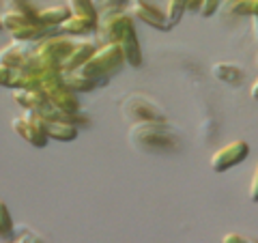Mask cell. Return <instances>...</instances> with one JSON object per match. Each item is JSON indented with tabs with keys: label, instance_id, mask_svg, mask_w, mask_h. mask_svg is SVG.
Segmentation results:
<instances>
[{
	"label": "cell",
	"instance_id": "1",
	"mask_svg": "<svg viewBox=\"0 0 258 243\" xmlns=\"http://www.w3.org/2000/svg\"><path fill=\"white\" fill-rule=\"evenodd\" d=\"M127 138L144 153H170L181 149V136L168 123H134Z\"/></svg>",
	"mask_w": 258,
	"mask_h": 243
},
{
	"label": "cell",
	"instance_id": "2",
	"mask_svg": "<svg viewBox=\"0 0 258 243\" xmlns=\"http://www.w3.org/2000/svg\"><path fill=\"white\" fill-rule=\"evenodd\" d=\"M125 65H127L125 56H123V50H120L118 43H103V45L97 47L95 54L78 71L82 76L101 80V82H108V78L118 74Z\"/></svg>",
	"mask_w": 258,
	"mask_h": 243
},
{
	"label": "cell",
	"instance_id": "3",
	"mask_svg": "<svg viewBox=\"0 0 258 243\" xmlns=\"http://www.w3.org/2000/svg\"><path fill=\"white\" fill-rule=\"evenodd\" d=\"M0 22H3V28L13 37V41L37 43L43 37H47V32L52 30V28H45L37 18H30V15L9 11V9L0 15Z\"/></svg>",
	"mask_w": 258,
	"mask_h": 243
},
{
	"label": "cell",
	"instance_id": "4",
	"mask_svg": "<svg viewBox=\"0 0 258 243\" xmlns=\"http://www.w3.org/2000/svg\"><path fill=\"white\" fill-rule=\"evenodd\" d=\"M41 91L45 93L47 101H50V108L58 110V112H67V114L80 112L78 95H76V91H71V88L64 84L62 71L45 76L43 82H41Z\"/></svg>",
	"mask_w": 258,
	"mask_h": 243
},
{
	"label": "cell",
	"instance_id": "5",
	"mask_svg": "<svg viewBox=\"0 0 258 243\" xmlns=\"http://www.w3.org/2000/svg\"><path fill=\"white\" fill-rule=\"evenodd\" d=\"M120 112L132 123H168L166 112L142 95H132L120 103Z\"/></svg>",
	"mask_w": 258,
	"mask_h": 243
},
{
	"label": "cell",
	"instance_id": "6",
	"mask_svg": "<svg viewBox=\"0 0 258 243\" xmlns=\"http://www.w3.org/2000/svg\"><path fill=\"white\" fill-rule=\"evenodd\" d=\"M11 127L22 140H26L28 144H32V147H37V149L45 147L47 140H50V138L45 136V116L39 114V112L24 110L22 116H15L11 120Z\"/></svg>",
	"mask_w": 258,
	"mask_h": 243
},
{
	"label": "cell",
	"instance_id": "7",
	"mask_svg": "<svg viewBox=\"0 0 258 243\" xmlns=\"http://www.w3.org/2000/svg\"><path fill=\"white\" fill-rule=\"evenodd\" d=\"M78 41V37H69V35H52V37H43L41 41L35 43V54L43 56V58L52 60L56 65H60L64 58L71 54V50H74V45Z\"/></svg>",
	"mask_w": 258,
	"mask_h": 243
},
{
	"label": "cell",
	"instance_id": "8",
	"mask_svg": "<svg viewBox=\"0 0 258 243\" xmlns=\"http://www.w3.org/2000/svg\"><path fill=\"white\" fill-rule=\"evenodd\" d=\"M249 155V144L245 140H232L230 144L217 149L211 155V168L215 172H226V170L239 166L241 161H245Z\"/></svg>",
	"mask_w": 258,
	"mask_h": 243
},
{
	"label": "cell",
	"instance_id": "9",
	"mask_svg": "<svg viewBox=\"0 0 258 243\" xmlns=\"http://www.w3.org/2000/svg\"><path fill=\"white\" fill-rule=\"evenodd\" d=\"M134 18L129 15L127 9H120V11H108V13H101L99 20H97V32H99L101 41L103 43H118L120 35L129 22Z\"/></svg>",
	"mask_w": 258,
	"mask_h": 243
},
{
	"label": "cell",
	"instance_id": "10",
	"mask_svg": "<svg viewBox=\"0 0 258 243\" xmlns=\"http://www.w3.org/2000/svg\"><path fill=\"white\" fill-rule=\"evenodd\" d=\"M127 11L132 18H138L144 24H149V26L157 28V30H170L172 28L170 24H168L166 11H161L159 7L149 3V0H132V3L127 5Z\"/></svg>",
	"mask_w": 258,
	"mask_h": 243
},
{
	"label": "cell",
	"instance_id": "11",
	"mask_svg": "<svg viewBox=\"0 0 258 243\" xmlns=\"http://www.w3.org/2000/svg\"><path fill=\"white\" fill-rule=\"evenodd\" d=\"M118 45L123 50V56H125V63L129 67L138 69L142 67V50H140V41H138V35H136V26H134V20L127 24L123 35L118 39Z\"/></svg>",
	"mask_w": 258,
	"mask_h": 243
},
{
	"label": "cell",
	"instance_id": "12",
	"mask_svg": "<svg viewBox=\"0 0 258 243\" xmlns=\"http://www.w3.org/2000/svg\"><path fill=\"white\" fill-rule=\"evenodd\" d=\"M32 54H35V43L13 41L11 45H5L3 50H0V65H7V67H13V69H20Z\"/></svg>",
	"mask_w": 258,
	"mask_h": 243
},
{
	"label": "cell",
	"instance_id": "13",
	"mask_svg": "<svg viewBox=\"0 0 258 243\" xmlns=\"http://www.w3.org/2000/svg\"><path fill=\"white\" fill-rule=\"evenodd\" d=\"M11 97L20 108L32 112H43L45 106L50 103L41 88H11Z\"/></svg>",
	"mask_w": 258,
	"mask_h": 243
},
{
	"label": "cell",
	"instance_id": "14",
	"mask_svg": "<svg viewBox=\"0 0 258 243\" xmlns=\"http://www.w3.org/2000/svg\"><path fill=\"white\" fill-rule=\"evenodd\" d=\"M95 50H97V45L93 41H88V39H78L71 54L62 63V71H78L95 54Z\"/></svg>",
	"mask_w": 258,
	"mask_h": 243
},
{
	"label": "cell",
	"instance_id": "15",
	"mask_svg": "<svg viewBox=\"0 0 258 243\" xmlns=\"http://www.w3.org/2000/svg\"><path fill=\"white\" fill-rule=\"evenodd\" d=\"M97 20H99V18H88V15H74V13H71L58 28H60L62 35L82 37V35H88V32L97 30Z\"/></svg>",
	"mask_w": 258,
	"mask_h": 243
},
{
	"label": "cell",
	"instance_id": "16",
	"mask_svg": "<svg viewBox=\"0 0 258 243\" xmlns=\"http://www.w3.org/2000/svg\"><path fill=\"white\" fill-rule=\"evenodd\" d=\"M45 136L50 138V140L71 142V140H76V138H78V125L64 123V120L45 118Z\"/></svg>",
	"mask_w": 258,
	"mask_h": 243
},
{
	"label": "cell",
	"instance_id": "17",
	"mask_svg": "<svg viewBox=\"0 0 258 243\" xmlns=\"http://www.w3.org/2000/svg\"><path fill=\"white\" fill-rule=\"evenodd\" d=\"M71 15L67 5H52V7H43L37 11V20L43 24L45 28H56Z\"/></svg>",
	"mask_w": 258,
	"mask_h": 243
},
{
	"label": "cell",
	"instance_id": "18",
	"mask_svg": "<svg viewBox=\"0 0 258 243\" xmlns=\"http://www.w3.org/2000/svg\"><path fill=\"white\" fill-rule=\"evenodd\" d=\"M62 80H64V84L76 93H88V91H93V88H99L106 84V82H101V80L82 76L80 71H62Z\"/></svg>",
	"mask_w": 258,
	"mask_h": 243
},
{
	"label": "cell",
	"instance_id": "19",
	"mask_svg": "<svg viewBox=\"0 0 258 243\" xmlns=\"http://www.w3.org/2000/svg\"><path fill=\"white\" fill-rule=\"evenodd\" d=\"M213 76L220 80L224 84H230V86H237L243 82V69L239 65H232V63H213Z\"/></svg>",
	"mask_w": 258,
	"mask_h": 243
},
{
	"label": "cell",
	"instance_id": "20",
	"mask_svg": "<svg viewBox=\"0 0 258 243\" xmlns=\"http://www.w3.org/2000/svg\"><path fill=\"white\" fill-rule=\"evenodd\" d=\"M13 217H11V211L7 207V202L0 198V239L3 241H11L13 239Z\"/></svg>",
	"mask_w": 258,
	"mask_h": 243
},
{
	"label": "cell",
	"instance_id": "21",
	"mask_svg": "<svg viewBox=\"0 0 258 243\" xmlns=\"http://www.w3.org/2000/svg\"><path fill=\"white\" fill-rule=\"evenodd\" d=\"M166 18L170 26H176L181 22L183 13L187 11V0H166Z\"/></svg>",
	"mask_w": 258,
	"mask_h": 243
},
{
	"label": "cell",
	"instance_id": "22",
	"mask_svg": "<svg viewBox=\"0 0 258 243\" xmlns=\"http://www.w3.org/2000/svg\"><path fill=\"white\" fill-rule=\"evenodd\" d=\"M67 7L74 15H88V18H99L93 0H67Z\"/></svg>",
	"mask_w": 258,
	"mask_h": 243
},
{
	"label": "cell",
	"instance_id": "23",
	"mask_svg": "<svg viewBox=\"0 0 258 243\" xmlns=\"http://www.w3.org/2000/svg\"><path fill=\"white\" fill-rule=\"evenodd\" d=\"M132 3V0H93L97 13H108V11H120Z\"/></svg>",
	"mask_w": 258,
	"mask_h": 243
},
{
	"label": "cell",
	"instance_id": "24",
	"mask_svg": "<svg viewBox=\"0 0 258 243\" xmlns=\"http://www.w3.org/2000/svg\"><path fill=\"white\" fill-rule=\"evenodd\" d=\"M9 11H18L24 15H30V18H37V7L32 0H9Z\"/></svg>",
	"mask_w": 258,
	"mask_h": 243
},
{
	"label": "cell",
	"instance_id": "25",
	"mask_svg": "<svg viewBox=\"0 0 258 243\" xmlns=\"http://www.w3.org/2000/svg\"><path fill=\"white\" fill-rule=\"evenodd\" d=\"M15 74H18V69L7 67V65H0V86L3 88H13Z\"/></svg>",
	"mask_w": 258,
	"mask_h": 243
},
{
	"label": "cell",
	"instance_id": "26",
	"mask_svg": "<svg viewBox=\"0 0 258 243\" xmlns=\"http://www.w3.org/2000/svg\"><path fill=\"white\" fill-rule=\"evenodd\" d=\"M11 241H13V243H43V239L39 237V234H35V232L28 230V228L18 230V234H15Z\"/></svg>",
	"mask_w": 258,
	"mask_h": 243
},
{
	"label": "cell",
	"instance_id": "27",
	"mask_svg": "<svg viewBox=\"0 0 258 243\" xmlns=\"http://www.w3.org/2000/svg\"><path fill=\"white\" fill-rule=\"evenodd\" d=\"M222 243H258V239L243 232H226L222 237Z\"/></svg>",
	"mask_w": 258,
	"mask_h": 243
},
{
	"label": "cell",
	"instance_id": "28",
	"mask_svg": "<svg viewBox=\"0 0 258 243\" xmlns=\"http://www.w3.org/2000/svg\"><path fill=\"white\" fill-rule=\"evenodd\" d=\"M222 0H203L200 3V9H198V15L200 18H211V15L220 9Z\"/></svg>",
	"mask_w": 258,
	"mask_h": 243
},
{
	"label": "cell",
	"instance_id": "29",
	"mask_svg": "<svg viewBox=\"0 0 258 243\" xmlns=\"http://www.w3.org/2000/svg\"><path fill=\"white\" fill-rule=\"evenodd\" d=\"M249 200L252 202H258V164L254 168V174H252V181H249Z\"/></svg>",
	"mask_w": 258,
	"mask_h": 243
},
{
	"label": "cell",
	"instance_id": "30",
	"mask_svg": "<svg viewBox=\"0 0 258 243\" xmlns=\"http://www.w3.org/2000/svg\"><path fill=\"white\" fill-rule=\"evenodd\" d=\"M247 5H249V13L258 15V0H247ZM252 15H249V18H252Z\"/></svg>",
	"mask_w": 258,
	"mask_h": 243
},
{
	"label": "cell",
	"instance_id": "31",
	"mask_svg": "<svg viewBox=\"0 0 258 243\" xmlns=\"http://www.w3.org/2000/svg\"><path fill=\"white\" fill-rule=\"evenodd\" d=\"M249 95H252L254 101H258V78H256V82L252 84V88H249Z\"/></svg>",
	"mask_w": 258,
	"mask_h": 243
},
{
	"label": "cell",
	"instance_id": "32",
	"mask_svg": "<svg viewBox=\"0 0 258 243\" xmlns=\"http://www.w3.org/2000/svg\"><path fill=\"white\" fill-rule=\"evenodd\" d=\"M252 28H254V37L258 39V15H252Z\"/></svg>",
	"mask_w": 258,
	"mask_h": 243
},
{
	"label": "cell",
	"instance_id": "33",
	"mask_svg": "<svg viewBox=\"0 0 258 243\" xmlns=\"http://www.w3.org/2000/svg\"><path fill=\"white\" fill-rule=\"evenodd\" d=\"M0 30H3V22H0Z\"/></svg>",
	"mask_w": 258,
	"mask_h": 243
},
{
	"label": "cell",
	"instance_id": "34",
	"mask_svg": "<svg viewBox=\"0 0 258 243\" xmlns=\"http://www.w3.org/2000/svg\"><path fill=\"white\" fill-rule=\"evenodd\" d=\"M7 243H9V241H7Z\"/></svg>",
	"mask_w": 258,
	"mask_h": 243
}]
</instances>
